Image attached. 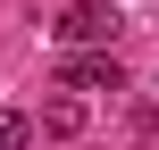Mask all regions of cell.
Instances as JSON below:
<instances>
[{
    "label": "cell",
    "mask_w": 159,
    "mask_h": 150,
    "mask_svg": "<svg viewBox=\"0 0 159 150\" xmlns=\"http://www.w3.org/2000/svg\"><path fill=\"white\" fill-rule=\"evenodd\" d=\"M50 33H59V42H67V50L84 58V50H109V42L126 33V17H117L109 0H75V8H67V17L50 25Z\"/></svg>",
    "instance_id": "obj_1"
},
{
    "label": "cell",
    "mask_w": 159,
    "mask_h": 150,
    "mask_svg": "<svg viewBox=\"0 0 159 150\" xmlns=\"http://www.w3.org/2000/svg\"><path fill=\"white\" fill-rule=\"evenodd\" d=\"M59 84H75V92H126V67H117L109 50H84V58L59 67Z\"/></svg>",
    "instance_id": "obj_2"
},
{
    "label": "cell",
    "mask_w": 159,
    "mask_h": 150,
    "mask_svg": "<svg viewBox=\"0 0 159 150\" xmlns=\"http://www.w3.org/2000/svg\"><path fill=\"white\" fill-rule=\"evenodd\" d=\"M42 134H50V142H67V134H84V100H75V92H59V100H42Z\"/></svg>",
    "instance_id": "obj_3"
},
{
    "label": "cell",
    "mask_w": 159,
    "mask_h": 150,
    "mask_svg": "<svg viewBox=\"0 0 159 150\" xmlns=\"http://www.w3.org/2000/svg\"><path fill=\"white\" fill-rule=\"evenodd\" d=\"M25 134H34V125H25L17 109H0V150H25Z\"/></svg>",
    "instance_id": "obj_4"
}]
</instances>
